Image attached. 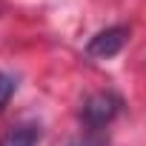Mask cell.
<instances>
[{
	"label": "cell",
	"instance_id": "3957f363",
	"mask_svg": "<svg viewBox=\"0 0 146 146\" xmlns=\"http://www.w3.org/2000/svg\"><path fill=\"white\" fill-rule=\"evenodd\" d=\"M40 137H43L40 123H35V120H23V123H15L3 137H0V146H37Z\"/></svg>",
	"mask_w": 146,
	"mask_h": 146
},
{
	"label": "cell",
	"instance_id": "277c9868",
	"mask_svg": "<svg viewBox=\"0 0 146 146\" xmlns=\"http://www.w3.org/2000/svg\"><path fill=\"white\" fill-rule=\"evenodd\" d=\"M15 86H17V80L12 75H6V72H0V109H3L9 103V98L15 95Z\"/></svg>",
	"mask_w": 146,
	"mask_h": 146
},
{
	"label": "cell",
	"instance_id": "5b68a950",
	"mask_svg": "<svg viewBox=\"0 0 146 146\" xmlns=\"http://www.w3.org/2000/svg\"><path fill=\"white\" fill-rule=\"evenodd\" d=\"M69 146H109V143H106V137L100 132H89V135H83L78 140H72Z\"/></svg>",
	"mask_w": 146,
	"mask_h": 146
},
{
	"label": "cell",
	"instance_id": "6da1fadb",
	"mask_svg": "<svg viewBox=\"0 0 146 146\" xmlns=\"http://www.w3.org/2000/svg\"><path fill=\"white\" fill-rule=\"evenodd\" d=\"M120 109H123L120 95H115V92H95V95H89L83 100L80 120H83V126L89 132H100L103 126H109L120 115Z\"/></svg>",
	"mask_w": 146,
	"mask_h": 146
},
{
	"label": "cell",
	"instance_id": "7a4b0ae2",
	"mask_svg": "<svg viewBox=\"0 0 146 146\" xmlns=\"http://www.w3.org/2000/svg\"><path fill=\"white\" fill-rule=\"evenodd\" d=\"M126 40H129V26H123V23L106 26V29H100L95 37H89L86 54H89V57H98V60H109V57H115V54L126 46Z\"/></svg>",
	"mask_w": 146,
	"mask_h": 146
}]
</instances>
